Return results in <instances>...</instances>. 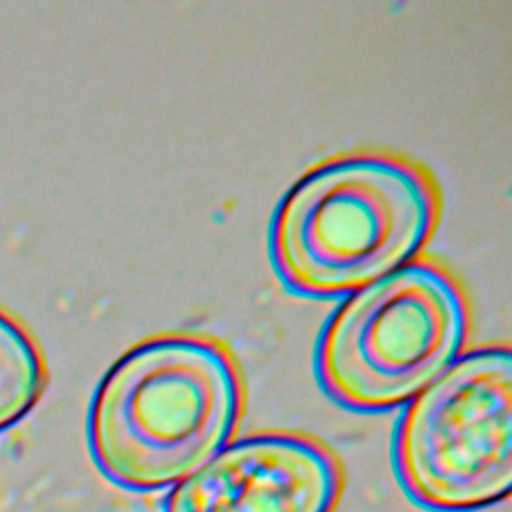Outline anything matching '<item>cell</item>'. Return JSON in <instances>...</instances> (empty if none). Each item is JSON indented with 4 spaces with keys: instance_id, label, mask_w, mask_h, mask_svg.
I'll list each match as a JSON object with an SVG mask.
<instances>
[{
    "instance_id": "1",
    "label": "cell",
    "mask_w": 512,
    "mask_h": 512,
    "mask_svg": "<svg viewBox=\"0 0 512 512\" xmlns=\"http://www.w3.org/2000/svg\"><path fill=\"white\" fill-rule=\"evenodd\" d=\"M244 402L240 368L220 340L152 336L132 346L98 388L90 416L94 456L130 488L182 482L232 442Z\"/></svg>"
},
{
    "instance_id": "2",
    "label": "cell",
    "mask_w": 512,
    "mask_h": 512,
    "mask_svg": "<svg viewBox=\"0 0 512 512\" xmlns=\"http://www.w3.org/2000/svg\"><path fill=\"white\" fill-rule=\"evenodd\" d=\"M432 174L390 152H348L310 168L274 222L284 278L312 294L360 290L414 260L440 220Z\"/></svg>"
},
{
    "instance_id": "3",
    "label": "cell",
    "mask_w": 512,
    "mask_h": 512,
    "mask_svg": "<svg viewBox=\"0 0 512 512\" xmlns=\"http://www.w3.org/2000/svg\"><path fill=\"white\" fill-rule=\"evenodd\" d=\"M468 334L460 282L436 260L414 258L346 300L324 334L320 372L342 402L390 408L446 372Z\"/></svg>"
},
{
    "instance_id": "4",
    "label": "cell",
    "mask_w": 512,
    "mask_h": 512,
    "mask_svg": "<svg viewBox=\"0 0 512 512\" xmlns=\"http://www.w3.org/2000/svg\"><path fill=\"white\" fill-rule=\"evenodd\" d=\"M398 464L408 490L438 510H474L512 486V356L488 344L462 354L408 408Z\"/></svg>"
},
{
    "instance_id": "6",
    "label": "cell",
    "mask_w": 512,
    "mask_h": 512,
    "mask_svg": "<svg viewBox=\"0 0 512 512\" xmlns=\"http://www.w3.org/2000/svg\"><path fill=\"white\" fill-rule=\"evenodd\" d=\"M44 360L28 332L0 312V428L16 422L44 388Z\"/></svg>"
},
{
    "instance_id": "5",
    "label": "cell",
    "mask_w": 512,
    "mask_h": 512,
    "mask_svg": "<svg viewBox=\"0 0 512 512\" xmlns=\"http://www.w3.org/2000/svg\"><path fill=\"white\" fill-rule=\"evenodd\" d=\"M344 472L320 440L284 430L224 446L172 492L166 512H334Z\"/></svg>"
}]
</instances>
